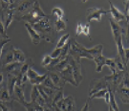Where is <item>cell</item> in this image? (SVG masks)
I'll return each mask as SVG.
<instances>
[{
  "label": "cell",
  "mask_w": 129,
  "mask_h": 111,
  "mask_svg": "<svg viewBox=\"0 0 129 111\" xmlns=\"http://www.w3.org/2000/svg\"><path fill=\"white\" fill-rule=\"evenodd\" d=\"M81 111H90V105H89V102H86L85 105L82 107Z\"/></svg>",
  "instance_id": "bcb514c9"
},
{
  "label": "cell",
  "mask_w": 129,
  "mask_h": 111,
  "mask_svg": "<svg viewBox=\"0 0 129 111\" xmlns=\"http://www.w3.org/2000/svg\"><path fill=\"white\" fill-rule=\"evenodd\" d=\"M37 89L40 93L41 97L44 99V101L46 102L47 104H51L52 102H53V98H54V94H55V91L54 89H51V88H47L43 85H37Z\"/></svg>",
  "instance_id": "52a82bcc"
},
{
  "label": "cell",
  "mask_w": 129,
  "mask_h": 111,
  "mask_svg": "<svg viewBox=\"0 0 129 111\" xmlns=\"http://www.w3.org/2000/svg\"><path fill=\"white\" fill-rule=\"evenodd\" d=\"M25 27L27 29L28 34L30 35V37L32 39V42L35 44V45H37L40 43V40H41V37H40V35L33 28V26L29 23H25Z\"/></svg>",
  "instance_id": "2e32d148"
},
{
  "label": "cell",
  "mask_w": 129,
  "mask_h": 111,
  "mask_svg": "<svg viewBox=\"0 0 129 111\" xmlns=\"http://www.w3.org/2000/svg\"><path fill=\"white\" fill-rule=\"evenodd\" d=\"M71 43H72V42L67 41V43L61 48V53H60V56H59L60 60H64L65 58L68 56L69 51H70V48H71Z\"/></svg>",
  "instance_id": "4316f807"
},
{
  "label": "cell",
  "mask_w": 129,
  "mask_h": 111,
  "mask_svg": "<svg viewBox=\"0 0 129 111\" xmlns=\"http://www.w3.org/2000/svg\"><path fill=\"white\" fill-rule=\"evenodd\" d=\"M108 105H109L114 111H120L119 106H118V104H117V102H116V99H115V97H114V94L112 93L111 90H110V97H109V104H108Z\"/></svg>",
  "instance_id": "83f0119b"
},
{
  "label": "cell",
  "mask_w": 129,
  "mask_h": 111,
  "mask_svg": "<svg viewBox=\"0 0 129 111\" xmlns=\"http://www.w3.org/2000/svg\"><path fill=\"white\" fill-rule=\"evenodd\" d=\"M34 2L32 1H23V2H20V4L18 5V7L16 8V11L18 13H22V12H27L33 7Z\"/></svg>",
  "instance_id": "cb8c5ba5"
},
{
  "label": "cell",
  "mask_w": 129,
  "mask_h": 111,
  "mask_svg": "<svg viewBox=\"0 0 129 111\" xmlns=\"http://www.w3.org/2000/svg\"><path fill=\"white\" fill-rule=\"evenodd\" d=\"M31 102L32 103H36V104H38V105H41L43 106L44 104H46V102L44 101V99L41 97L40 93L37 89V85H34L33 86V90L32 93H31Z\"/></svg>",
  "instance_id": "7c38bea8"
},
{
  "label": "cell",
  "mask_w": 129,
  "mask_h": 111,
  "mask_svg": "<svg viewBox=\"0 0 129 111\" xmlns=\"http://www.w3.org/2000/svg\"><path fill=\"white\" fill-rule=\"evenodd\" d=\"M21 65H22V63L14 61V62L9 63V64L3 65L2 69L0 70V71H1V72H5V73H7V74H12V75H14V73L16 72L17 75H18V72H19V70H20Z\"/></svg>",
  "instance_id": "5bb4252c"
},
{
  "label": "cell",
  "mask_w": 129,
  "mask_h": 111,
  "mask_svg": "<svg viewBox=\"0 0 129 111\" xmlns=\"http://www.w3.org/2000/svg\"><path fill=\"white\" fill-rule=\"evenodd\" d=\"M0 108H1V110L2 111H13L12 109H10L7 105H5L3 102H0Z\"/></svg>",
  "instance_id": "ee69618b"
},
{
  "label": "cell",
  "mask_w": 129,
  "mask_h": 111,
  "mask_svg": "<svg viewBox=\"0 0 129 111\" xmlns=\"http://www.w3.org/2000/svg\"><path fill=\"white\" fill-rule=\"evenodd\" d=\"M48 76H49V78L51 79V80L53 81V83H54V85H55L56 88H58V89H62V88L64 87L65 81L62 79V78L60 77L59 73H56V72L52 71L51 73L48 75Z\"/></svg>",
  "instance_id": "e0dca14e"
},
{
  "label": "cell",
  "mask_w": 129,
  "mask_h": 111,
  "mask_svg": "<svg viewBox=\"0 0 129 111\" xmlns=\"http://www.w3.org/2000/svg\"><path fill=\"white\" fill-rule=\"evenodd\" d=\"M12 51L14 54V60L15 62H19V63H24L26 61V57L24 55V53L19 49H16L14 47H12Z\"/></svg>",
  "instance_id": "7402d4cb"
},
{
  "label": "cell",
  "mask_w": 129,
  "mask_h": 111,
  "mask_svg": "<svg viewBox=\"0 0 129 111\" xmlns=\"http://www.w3.org/2000/svg\"><path fill=\"white\" fill-rule=\"evenodd\" d=\"M32 26L39 35H40V34L46 35L48 33L52 32V27H51V24H50V21H49V17H48V16L45 17V18H42L40 21H38L37 23L34 24Z\"/></svg>",
  "instance_id": "5b68a950"
},
{
  "label": "cell",
  "mask_w": 129,
  "mask_h": 111,
  "mask_svg": "<svg viewBox=\"0 0 129 111\" xmlns=\"http://www.w3.org/2000/svg\"><path fill=\"white\" fill-rule=\"evenodd\" d=\"M13 96H14L15 101L18 102L20 104H22L23 106H25L26 104H28V102L25 100V97H24L23 87H22V86L15 85V86H14V90Z\"/></svg>",
  "instance_id": "9a60e30c"
},
{
  "label": "cell",
  "mask_w": 129,
  "mask_h": 111,
  "mask_svg": "<svg viewBox=\"0 0 129 111\" xmlns=\"http://www.w3.org/2000/svg\"><path fill=\"white\" fill-rule=\"evenodd\" d=\"M105 65L110 69V71L112 72V74H115V73H117V72H119V71L117 70L115 59H106Z\"/></svg>",
  "instance_id": "484cf974"
},
{
  "label": "cell",
  "mask_w": 129,
  "mask_h": 111,
  "mask_svg": "<svg viewBox=\"0 0 129 111\" xmlns=\"http://www.w3.org/2000/svg\"><path fill=\"white\" fill-rule=\"evenodd\" d=\"M55 30L57 32L64 31L65 29H66V22H65L63 19H57L55 22Z\"/></svg>",
  "instance_id": "f1b7e54d"
},
{
  "label": "cell",
  "mask_w": 129,
  "mask_h": 111,
  "mask_svg": "<svg viewBox=\"0 0 129 111\" xmlns=\"http://www.w3.org/2000/svg\"><path fill=\"white\" fill-rule=\"evenodd\" d=\"M70 38V35L69 34H66L64 36H62V37H60V39L58 40L57 42V44H56V49H60V48H62V47L64 46L65 44L67 43L68 41V39Z\"/></svg>",
  "instance_id": "f546056e"
},
{
  "label": "cell",
  "mask_w": 129,
  "mask_h": 111,
  "mask_svg": "<svg viewBox=\"0 0 129 111\" xmlns=\"http://www.w3.org/2000/svg\"><path fill=\"white\" fill-rule=\"evenodd\" d=\"M0 36L3 37V38H9L7 34H6V30L4 28V25L2 23V21L0 20Z\"/></svg>",
  "instance_id": "f35d334b"
},
{
  "label": "cell",
  "mask_w": 129,
  "mask_h": 111,
  "mask_svg": "<svg viewBox=\"0 0 129 111\" xmlns=\"http://www.w3.org/2000/svg\"><path fill=\"white\" fill-rule=\"evenodd\" d=\"M110 14H112V16H113V20L117 22V23H119V22H121V21H124V20H127V18L125 17V15L123 13H121L120 11L116 8L114 4L110 2Z\"/></svg>",
  "instance_id": "4fadbf2b"
},
{
  "label": "cell",
  "mask_w": 129,
  "mask_h": 111,
  "mask_svg": "<svg viewBox=\"0 0 129 111\" xmlns=\"http://www.w3.org/2000/svg\"><path fill=\"white\" fill-rule=\"evenodd\" d=\"M107 88H109V86H108L104 78H102L101 79H94L91 82V89L89 92V96L91 97L93 94H95L98 91H100L102 89H107Z\"/></svg>",
  "instance_id": "ba28073f"
},
{
  "label": "cell",
  "mask_w": 129,
  "mask_h": 111,
  "mask_svg": "<svg viewBox=\"0 0 129 111\" xmlns=\"http://www.w3.org/2000/svg\"><path fill=\"white\" fill-rule=\"evenodd\" d=\"M47 76H48V75H46V74L38 76V77H37L35 79L30 80V81H31V84H32V85H40V84L44 81V79L47 78Z\"/></svg>",
  "instance_id": "1f68e13d"
},
{
  "label": "cell",
  "mask_w": 129,
  "mask_h": 111,
  "mask_svg": "<svg viewBox=\"0 0 129 111\" xmlns=\"http://www.w3.org/2000/svg\"><path fill=\"white\" fill-rule=\"evenodd\" d=\"M74 111H75V110H74Z\"/></svg>",
  "instance_id": "c3c4849f"
},
{
  "label": "cell",
  "mask_w": 129,
  "mask_h": 111,
  "mask_svg": "<svg viewBox=\"0 0 129 111\" xmlns=\"http://www.w3.org/2000/svg\"><path fill=\"white\" fill-rule=\"evenodd\" d=\"M52 105H53L54 111H74L75 100L72 96H68L52 103Z\"/></svg>",
  "instance_id": "3957f363"
},
{
  "label": "cell",
  "mask_w": 129,
  "mask_h": 111,
  "mask_svg": "<svg viewBox=\"0 0 129 111\" xmlns=\"http://www.w3.org/2000/svg\"><path fill=\"white\" fill-rule=\"evenodd\" d=\"M109 22H110V26H111V30H112V34H113V37H114V39L116 40L118 37H121V35H122V33H123V29L119 25V23L115 22L112 18L109 20Z\"/></svg>",
  "instance_id": "ac0fdd59"
},
{
  "label": "cell",
  "mask_w": 129,
  "mask_h": 111,
  "mask_svg": "<svg viewBox=\"0 0 129 111\" xmlns=\"http://www.w3.org/2000/svg\"><path fill=\"white\" fill-rule=\"evenodd\" d=\"M106 59H107V58H105L102 54V55L97 56V57L94 59V61H95L96 64H97V68H96V71H97V72H102V67L105 65Z\"/></svg>",
  "instance_id": "603a6c76"
},
{
  "label": "cell",
  "mask_w": 129,
  "mask_h": 111,
  "mask_svg": "<svg viewBox=\"0 0 129 111\" xmlns=\"http://www.w3.org/2000/svg\"><path fill=\"white\" fill-rule=\"evenodd\" d=\"M117 93H118L120 99L122 101V102L127 104L129 102V88L123 87V86H118Z\"/></svg>",
  "instance_id": "ffe728a7"
},
{
  "label": "cell",
  "mask_w": 129,
  "mask_h": 111,
  "mask_svg": "<svg viewBox=\"0 0 129 111\" xmlns=\"http://www.w3.org/2000/svg\"><path fill=\"white\" fill-rule=\"evenodd\" d=\"M59 75L65 82H69L72 85L77 86V83L74 79V76H73V72H72V68H71L70 64H68V66L64 68L61 72H59Z\"/></svg>",
  "instance_id": "8fae6325"
},
{
  "label": "cell",
  "mask_w": 129,
  "mask_h": 111,
  "mask_svg": "<svg viewBox=\"0 0 129 111\" xmlns=\"http://www.w3.org/2000/svg\"><path fill=\"white\" fill-rule=\"evenodd\" d=\"M122 79H123V73H120V72H117L115 74H112L111 76L104 77V79L106 80L108 86L109 87L112 86L113 88H115V86L116 87L119 86V84L122 80Z\"/></svg>",
  "instance_id": "30bf717a"
},
{
  "label": "cell",
  "mask_w": 129,
  "mask_h": 111,
  "mask_svg": "<svg viewBox=\"0 0 129 111\" xmlns=\"http://www.w3.org/2000/svg\"><path fill=\"white\" fill-rule=\"evenodd\" d=\"M52 60H53V59L51 58V56H45V57L43 58L42 61H41V65L43 66V67H47V66H49L50 63H51Z\"/></svg>",
  "instance_id": "8d00e7d4"
},
{
  "label": "cell",
  "mask_w": 129,
  "mask_h": 111,
  "mask_svg": "<svg viewBox=\"0 0 129 111\" xmlns=\"http://www.w3.org/2000/svg\"><path fill=\"white\" fill-rule=\"evenodd\" d=\"M14 54H13V51L8 53L6 57H5V60H4V62H3V65H6V64H9V63H12V62H14Z\"/></svg>",
  "instance_id": "d590c367"
},
{
  "label": "cell",
  "mask_w": 129,
  "mask_h": 111,
  "mask_svg": "<svg viewBox=\"0 0 129 111\" xmlns=\"http://www.w3.org/2000/svg\"><path fill=\"white\" fill-rule=\"evenodd\" d=\"M80 34H82V24L78 22L77 25V36H79Z\"/></svg>",
  "instance_id": "b9f144b4"
},
{
  "label": "cell",
  "mask_w": 129,
  "mask_h": 111,
  "mask_svg": "<svg viewBox=\"0 0 129 111\" xmlns=\"http://www.w3.org/2000/svg\"><path fill=\"white\" fill-rule=\"evenodd\" d=\"M102 48H103L102 44H99L91 49H87L76 40H73L71 43V48L69 52L70 56L73 57L75 60H80L81 58H86V59L94 60L97 56L102 54Z\"/></svg>",
  "instance_id": "6da1fadb"
},
{
  "label": "cell",
  "mask_w": 129,
  "mask_h": 111,
  "mask_svg": "<svg viewBox=\"0 0 129 111\" xmlns=\"http://www.w3.org/2000/svg\"><path fill=\"white\" fill-rule=\"evenodd\" d=\"M47 17V15L44 14L43 10L40 7V4L38 1H35L32 7V11L27 14L26 15L22 16V19L24 21H28L27 23L34 25V24L37 23L38 21H40L42 18H45Z\"/></svg>",
  "instance_id": "7a4b0ae2"
},
{
  "label": "cell",
  "mask_w": 129,
  "mask_h": 111,
  "mask_svg": "<svg viewBox=\"0 0 129 111\" xmlns=\"http://www.w3.org/2000/svg\"><path fill=\"white\" fill-rule=\"evenodd\" d=\"M108 12H106L105 10H103L102 8H91V9L87 10V18L88 22H91L93 20H96L98 22H100L102 20V14H107Z\"/></svg>",
  "instance_id": "8992f818"
},
{
  "label": "cell",
  "mask_w": 129,
  "mask_h": 111,
  "mask_svg": "<svg viewBox=\"0 0 129 111\" xmlns=\"http://www.w3.org/2000/svg\"><path fill=\"white\" fill-rule=\"evenodd\" d=\"M14 10H1L0 12V16H1V21L4 25L5 30H7L11 23L13 22L14 18Z\"/></svg>",
  "instance_id": "9c48e42d"
},
{
  "label": "cell",
  "mask_w": 129,
  "mask_h": 111,
  "mask_svg": "<svg viewBox=\"0 0 129 111\" xmlns=\"http://www.w3.org/2000/svg\"><path fill=\"white\" fill-rule=\"evenodd\" d=\"M115 61H116V66H117V70L119 71V72H121V71H123L124 70V63H123V61L122 60L120 59L119 56H117L115 58Z\"/></svg>",
  "instance_id": "d6a6232c"
},
{
  "label": "cell",
  "mask_w": 129,
  "mask_h": 111,
  "mask_svg": "<svg viewBox=\"0 0 129 111\" xmlns=\"http://www.w3.org/2000/svg\"><path fill=\"white\" fill-rule=\"evenodd\" d=\"M52 14L55 15L57 19H62V17L64 16V12H63V10L58 8V7H55L54 9L52 10Z\"/></svg>",
  "instance_id": "836d02e7"
},
{
  "label": "cell",
  "mask_w": 129,
  "mask_h": 111,
  "mask_svg": "<svg viewBox=\"0 0 129 111\" xmlns=\"http://www.w3.org/2000/svg\"><path fill=\"white\" fill-rule=\"evenodd\" d=\"M82 34L90 37V25H89V23L86 25H82Z\"/></svg>",
  "instance_id": "ab89813d"
},
{
  "label": "cell",
  "mask_w": 129,
  "mask_h": 111,
  "mask_svg": "<svg viewBox=\"0 0 129 111\" xmlns=\"http://www.w3.org/2000/svg\"><path fill=\"white\" fill-rule=\"evenodd\" d=\"M17 82V76L16 75L8 74V82H7V89L9 91L10 95L13 96L14 90V86Z\"/></svg>",
  "instance_id": "44dd1931"
},
{
  "label": "cell",
  "mask_w": 129,
  "mask_h": 111,
  "mask_svg": "<svg viewBox=\"0 0 129 111\" xmlns=\"http://www.w3.org/2000/svg\"><path fill=\"white\" fill-rule=\"evenodd\" d=\"M42 107H43V111H54L51 104H47L46 103V104H44Z\"/></svg>",
  "instance_id": "7bdbcfd3"
},
{
  "label": "cell",
  "mask_w": 129,
  "mask_h": 111,
  "mask_svg": "<svg viewBox=\"0 0 129 111\" xmlns=\"http://www.w3.org/2000/svg\"><path fill=\"white\" fill-rule=\"evenodd\" d=\"M11 95L7 88H2L0 90V102H8L11 101Z\"/></svg>",
  "instance_id": "d4e9b609"
},
{
  "label": "cell",
  "mask_w": 129,
  "mask_h": 111,
  "mask_svg": "<svg viewBox=\"0 0 129 111\" xmlns=\"http://www.w3.org/2000/svg\"><path fill=\"white\" fill-rule=\"evenodd\" d=\"M3 81H4V76H3V73L0 71V87L2 86V84H3ZM1 89V88H0Z\"/></svg>",
  "instance_id": "7dc6e473"
},
{
  "label": "cell",
  "mask_w": 129,
  "mask_h": 111,
  "mask_svg": "<svg viewBox=\"0 0 129 111\" xmlns=\"http://www.w3.org/2000/svg\"><path fill=\"white\" fill-rule=\"evenodd\" d=\"M109 97H110V89H102L93 94L90 99H104L106 103L109 104Z\"/></svg>",
  "instance_id": "d6986e66"
},
{
  "label": "cell",
  "mask_w": 129,
  "mask_h": 111,
  "mask_svg": "<svg viewBox=\"0 0 129 111\" xmlns=\"http://www.w3.org/2000/svg\"><path fill=\"white\" fill-rule=\"evenodd\" d=\"M26 75H27L28 79H30V80H33V79H35L37 77L39 76V75L37 74L35 70L33 69L32 67H30V68H29V70H28V72H27V74Z\"/></svg>",
  "instance_id": "e575fe53"
},
{
  "label": "cell",
  "mask_w": 129,
  "mask_h": 111,
  "mask_svg": "<svg viewBox=\"0 0 129 111\" xmlns=\"http://www.w3.org/2000/svg\"><path fill=\"white\" fill-rule=\"evenodd\" d=\"M41 85H43V86H45V87H47V88L54 89V90H60V89L56 88L55 85H54V83H53V81L51 80V79L49 78V76H47V78L44 79V81L41 83Z\"/></svg>",
  "instance_id": "4dcf8cb0"
},
{
  "label": "cell",
  "mask_w": 129,
  "mask_h": 111,
  "mask_svg": "<svg viewBox=\"0 0 129 111\" xmlns=\"http://www.w3.org/2000/svg\"><path fill=\"white\" fill-rule=\"evenodd\" d=\"M69 64L72 68V72H73V76H74V79L76 83H77V86H78L79 83L81 82L83 77L81 74V63H80V60H75L73 57L69 56Z\"/></svg>",
  "instance_id": "277c9868"
},
{
  "label": "cell",
  "mask_w": 129,
  "mask_h": 111,
  "mask_svg": "<svg viewBox=\"0 0 129 111\" xmlns=\"http://www.w3.org/2000/svg\"><path fill=\"white\" fill-rule=\"evenodd\" d=\"M60 53H61V48H60V49H56V48H55V50L53 52L50 56H51L52 59H57V58H59Z\"/></svg>",
  "instance_id": "60d3db41"
},
{
  "label": "cell",
  "mask_w": 129,
  "mask_h": 111,
  "mask_svg": "<svg viewBox=\"0 0 129 111\" xmlns=\"http://www.w3.org/2000/svg\"><path fill=\"white\" fill-rule=\"evenodd\" d=\"M10 41V38H3V39H0V58L2 55V51H3V48L4 46Z\"/></svg>",
  "instance_id": "74e56055"
},
{
  "label": "cell",
  "mask_w": 129,
  "mask_h": 111,
  "mask_svg": "<svg viewBox=\"0 0 129 111\" xmlns=\"http://www.w3.org/2000/svg\"><path fill=\"white\" fill-rule=\"evenodd\" d=\"M128 3H129V1H125V17L128 19Z\"/></svg>",
  "instance_id": "f6af8a7d"
}]
</instances>
